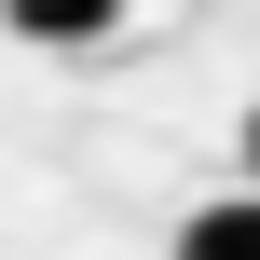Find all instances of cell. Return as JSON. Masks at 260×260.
<instances>
[{
    "label": "cell",
    "instance_id": "6da1fadb",
    "mask_svg": "<svg viewBox=\"0 0 260 260\" xmlns=\"http://www.w3.org/2000/svg\"><path fill=\"white\" fill-rule=\"evenodd\" d=\"M0 27H14V41H41V55H82V41H110V27H123V0H0Z\"/></svg>",
    "mask_w": 260,
    "mask_h": 260
},
{
    "label": "cell",
    "instance_id": "3957f363",
    "mask_svg": "<svg viewBox=\"0 0 260 260\" xmlns=\"http://www.w3.org/2000/svg\"><path fill=\"white\" fill-rule=\"evenodd\" d=\"M247 178H260V110H247Z\"/></svg>",
    "mask_w": 260,
    "mask_h": 260
},
{
    "label": "cell",
    "instance_id": "7a4b0ae2",
    "mask_svg": "<svg viewBox=\"0 0 260 260\" xmlns=\"http://www.w3.org/2000/svg\"><path fill=\"white\" fill-rule=\"evenodd\" d=\"M165 260H260V178H247V192H219V206H192Z\"/></svg>",
    "mask_w": 260,
    "mask_h": 260
}]
</instances>
